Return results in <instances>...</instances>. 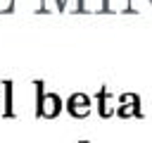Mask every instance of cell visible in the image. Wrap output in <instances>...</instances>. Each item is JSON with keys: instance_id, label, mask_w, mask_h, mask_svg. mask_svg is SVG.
Returning a JSON list of instances; mask_svg holds the SVG:
<instances>
[{"instance_id": "1", "label": "cell", "mask_w": 152, "mask_h": 143, "mask_svg": "<svg viewBox=\"0 0 152 143\" xmlns=\"http://www.w3.org/2000/svg\"><path fill=\"white\" fill-rule=\"evenodd\" d=\"M62 110V100L55 93H43L40 102H38V114L40 117H57Z\"/></svg>"}, {"instance_id": "2", "label": "cell", "mask_w": 152, "mask_h": 143, "mask_svg": "<svg viewBox=\"0 0 152 143\" xmlns=\"http://www.w3.org/2000/svg\"><path fill=\"white\" fill-rule=\"evenodd\" d=\"M119 117H138L140 114V98L135 93H126L119 98Z\"/></svg>"}, {"instance_id": "3", "label": "cell", "mask_w": 152, "mask_h": 143, "mask_svg": "<svg viewBox=\"0 0 152 143\" xmlns=\"http://www.w3.org/2000/svg\"><path fill=\"white\" fill-rule=\"evenodd\" d=\"M66 107H69V112H71L74 117H86V114L90 112V98H88L86 93H74V95L69 98Z\"/></svg>"}]
</instances>
